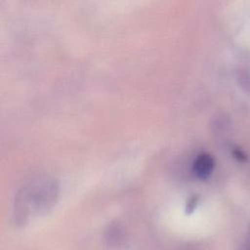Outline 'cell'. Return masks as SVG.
I'll return each instance as SVG.
<instances>
[{"label":"cell","mask_w":250,"mask_h":250,"mask_svg":"<svg viewBox=\"0 0 250 250\" xmlns=\"http://www.w3.org/2000/svg\"><path fill=\"white\" fill-rule=\"evenodd\" d=\"M58 187L50 181H39L24 187L16 196L12 223L17 228L24 227L32 217L46 213L56 203Z\"/></svg>","instance_id":"obj_1"},{"label":"cell","mask_w":250,"mask_h":250,"mask_svg":"<svg viewBox=\"0 0 250 250\" xmlns=\"http://www.w3.org/2000/svg\"><path fill=\"white\" fill-rule=\"evenodd\" d=\"M214 166V158L208 153H201L195 158L193 162V171L198 178L206 179L212 173Z\"/></svg>","instance_id":"obj_2"},{"label":"cell","mask_w":250,"mask_h":250,"mask_svg":"<svg viewBox=\"0 0 250 250\" xmlns=\"http://www.w3.org/2000/svg\"><path fill=\"white\" fill-rule=\"evenodd\" d=\"M125 238V233L121 226L117 224H111L105 229L104 240L105 244L110 247H116L123 243Z\"/></svg>","instance_id":"obj_3"},{"label":"cell","mask_w":250,"mask_h":250,"mask_svg":"<svg viewBox=\"0 0 250 250\" xmlns=\"http://www.w3.org/2000/svg\"><path fill=\"white\" fill-rule=\"evenodd\" d=\"M238 82L240 86L245 91H250V74L245 70H240L238 72Z\"/></svg>","instance_id":"obj_4"},{"label":"cell","mask_w":250,"mask_h":250,"mask_svg":"<svg viewBox=\"0 0 250 250\" xmlns=\"http://www.w3.org/2000/svg\"><path fill=\"white\" fill-rule=\"evenodd\" d=\"M242 250H250V231L247 235V238L243 244V247H242Z\"/></svg>","instance_id":"obj_5"},{"label":"cell","mask_w":250,"mask_h":250,"mask_svg":"<svg viewBox=\"0 0 250 250\" xmlns=\"http://www.w3.org/2000/svg\"><path fill=\"white\" fill-rule=\"evenodd\" d=\"M234 155H235V157H237L238 159H240V160H244L246 157H245V154L243 153V152H241L240 150H238V149H236L235 150V152H234Z\"/></svg>","instance_id":"obj_6"},{"label":"cell","mask_w":250,"mask_h":250,"mask_svg":"<svg viewBox=\"0 0 250 250\" xmlns=\"http://www.w3.org/2000/svg\"><path fill=\"white\" fill-rule=\"evenodd\" d=\"M189 250H196V249H189Z\"/></svg>","instance_id":"obj_7"}]
</instances>
